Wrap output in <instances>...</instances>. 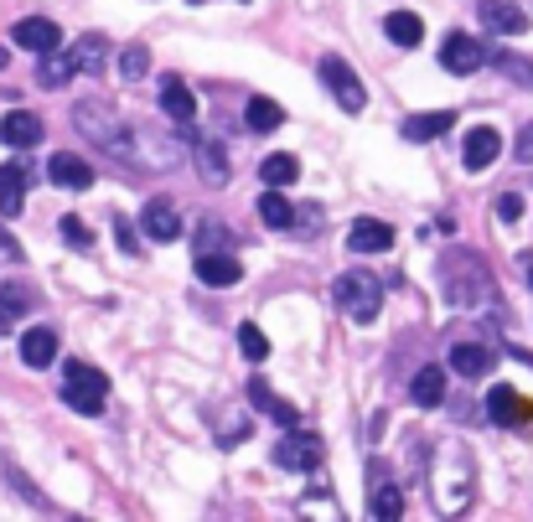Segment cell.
I'll use <instances>...</instances> for the list:
<instances>
[{
  "label": "cell",
  "mask_w": 533,
  "mask_h": 522,
  "mask_svg": "<svg viewBox=\"0 0 533 522\" xmlns=\"http://www.w3.org/2000/svg\"><path fill=\"white\" fill-rule=\"evenodd\" d=\"M409 398H414L420 409H440V404H446V367H440V362L420 367L414 383H409Z\"/></svg>",
  "instance_id": "obj_17"
},
{
  "label": "cell",
  "mask_w": 533,
  "mask_h": 522,
  "mask_svg": "<svg viewBox=\"0 0 533 522\" xmlns=\"http://www.w3.org/2000/svg\"><path fill=\"white\" fill-rule=\"evenodd\" d=\"M68 57H73L78 73H104V68H109V42H104L99 32H88V37H78V42L68 47Z\"/></svg>",
  "instance_id": "obj_23"
},
{
  "label": "cell",
  "mask_w": 533,
  "mask_h": 522,
  "mask_svg": "<svg viewBox=\"0 0 533 522\" xmlns=\"http://www.w3.org/2000/svg\"><path fill=\"white\" fill-rule=\"evenodd\" d=\"M440 290H446L451 305H492L497 300L492 269L471 249H451L446 259H440Z\"/></svg>",
  "instance_id": "obj_1"
},
{
  "label": "cell",
  "mask_w": 533,
  "mask_h": 522,
  "mask_svg": "<svg viewBox=\"0 0 533 522\" xmlns=\"http://www.w3.org/2000/svg\"><path fill=\"white\" fill-rule=\"evenodd\" d=\"M63 404L73 409V414H104V404H109V378L99 373L94 362H68V373H63Z\"/></svg>",
  "instance_id": "obj_4"
},
{
  "label": "cell",
  "mask_w": 533,
  "mask_h": 522,
  "mask_svg": "<svg viewBox=\"0 0 533 522\" xmlns=\"http://www.w3.org/2000/svg\"><path fill=\"white\" fill-rule=\"evenodd\" d=\"M239 6H249V0H239Z\"/></svg>",
  "instance_id": "obj_45"
},
{
  "label": "cell",
  "mask_w": 533,
  "mask_h": 522,
  "mask_svg": "<svg viewBox=\"0 0 533 522\" xmlns=\"http://www.w3.org/2000/svg\"><path fill=\"white\" fill-rule=\"evenodd\" d=\"M446 130H456V114H451V109H430V114H409V119H404V140H414V145L440 140Z\"/></svg>",
  "instance_id": "obj_19"
},
{
  "label": "cell",
  "mask_w": 533,
  "mask_h": 522,
  "mask_svg": "<svg viewBox=\"0 0 533 522\" xmlns=\"http://www.w3.org/2000/svg\"><path fill=\"white\" fill-rule=\"evenodd\" d=\"M440 63H446V73H477L482 63H487V52H482V42L471 37V32H451L446 42H440Z\"/></svg>",
  "instance_id": "obj_8"
},
{
  "label": "cell",
  "mask_w": 533,
  "mask_h": 522,
  "mask_svg": "<svg viewBox=\"0 0 533 522\" xmlns=\"http://www.w3.org/2000/svg\"><path fill=\"white\" fill-rule=\"evenodd\" d=\"M497 150H502V135L492 125H477V130L466 135V145H461V166L466 171H487L497 161Z\"/></svg>",
  "instance_id": "obj_14"
},
{
  "label": "cell",
  "mask_w": 533,
  "mask_h": 522,
  "mask_svg": "<svg viewBox=\"0 0 533 522\" xmlns=\"http://www.w3.org/2000/svg\"><path fill=\"white\" fill-rule=\"evenodd\" d=\"M497 218H502V223H518V218H523V197L502 192V197H497Z\"/></svg>",
  "instance_id": "obj_37"
},
{
  "label": "cell",
  "mask_w": 533,
  "mask_h": 522,
  "mask_svg": "<svg viewBox=\"0 0 533 522\" xmlns=\"http://www.w3.org/2000/svg\"><path fill=\"white\" fill-rule=\"evenodd\" d=\"M0 140H6L11 150H32L42 140V119L26 114V109H11L6 119H0Z\"/></svg>",
  "instance_id": "obj_18"
},
{
  "label": "cell",
  "mask_w": 533,
  "mask_h": 522,
  "mask_svg": "<svg viewBox=\"0 0 533 522\" xmlns=\"http://www.w3.org/2000/svg\"><path fill=\"white\" fill-rule=\"evenodd\" d=\"M523 274H528V290H533V259H528V264H523Z\"/></svg>",
  "instance_id": "obj_43"
},
{
  "label": "cell",
  "mask_w": 533,
  "mask_h": 522,
  "mask_svg": "<svg viewBox=\"0 0 533 522\" xmlns=\"http://www.w3.org/2000/svg\"><path fill=\"white\" fill-rule=\"evenodd\" d=\"M192 6H202V0H192Z\"/></svg>",
  "instance_id": "obj_46"
},
{
  "label": "cell",
  "mask_w": 533,
  "mask_h": 522,
  "mask_svg": "<svg viewBox=\"0 0 533 522\" xmlns=\"http://www.w3.org/2000/svg\"><path fill=\"white\" fill-rule=\"evenodd\" d=\"M6 331H11V316H6V311H0V336H6Z\"/></svg>",
  "instance_id": "obj_42"
},
{
  "label": "cell",
  "mask_w": 533,
  "mask_h": 522,
  "mask_svg": "<svg viewBox=\"0 0 533 522\" xmlns=\"http://www.w3.org/2000/svg\"><path fill=\"white\" fill-rule=\"evenodd\" d=\"M0 68H6V47H0Z\"/></svg>",
  "instance_id": "obj_44"
},
{
  "label": "cell",
  "mask_w": 533,
  "mask_h": 522,
  "mask_svg": "<svg viewBox=\"0 0 533 522\" xmlns=\"http://www.w3.org/2000/svg\"><path fill=\"white\" fill-rule=\"evenodd\" d=\"M285 125V109L275 104V99H249V130L254 135H270V130H280Z\"/></svg>",
  "instance_id": "obj_30"
},
{
  "label": "cell",
  "mask_w": 533,
  "mask_h": 522,
  "mask_svg": "<svg viewBox=\"0 0 533 522\" xmlns=\"http://www.w3.org/2000/svg\"><path fill=\"white\" fill-rule=\"evenodd\" d=\"M68 78H78V68H73V57H68V52H57V47H52V52H42V68H37V83H42V88H63Z\"/></svg>",
  "instance_id": "obj_28"
},
{
  "label": "cell",
  "mask_w": 533,
  "mask_h": 522,
  "mask_svg": "<svg viewBox=\"0 0 533 522\" xmlns=\"http://www.w3.org/2000/svg\"><path fill=\"white\" fill-rule=\"evenodd\" d=\"M337 305H342V316L347 321H358V326H373L378 311H383V280L368 269H347L337 274Z\"/></svg>",
  "instance_id": "obj_3"
},
{
  "label": "cell",
  "mask_w": 533,
  "mask_h": 522,
  "mask_svg": "<svg viewBox=\"0 0 533 522\" xmlns=\"http://www.w3.org/2000/svg\"><path fill=\"white\" fill-rule=\"evenodd\" d=\"M0 300H6V311H32L37 305V295L26 285H0Z\"/></svg>",
  "instance_id": "obj_36"
},
{
  "label": "cell",
  "mask_w": 533,
  "mask_h": 522,
  "mask_svg": "<svg viewBox=\"0 0 533 522\" xmlns=\"http://www.w3.org/2000/svg\"><path fill=\"white\" fill-rule=\"evenodd\" d=\"M239 347H244V357H249V362H264V357H270V342H264V331H259L254 321H244V326H239Z\"/></svg>",
  "instance_id": "obj_34"
},
{
  "label": "cell",
  "mask_w": 533,
  "mask_h": 522,
  "mask_svg": "<svg viewBox=\"0 0 533 522\" xmlns=\"http://www.w3.org/2000/svg\"><path fill=\"white\" fill-rule=\"evenodd\" d=\"M161 109L176 119V125H192V119H197V99H192V88H187L182 78H166V83H161Z\"/></svg>",
  "instance_id": "obj_25"
},
{
  "label": "cell",
  "mask_w": 533,
  "mask_h": 522,
  "mask_svg": "<svg viewBox=\"0 0 533 522\" xmlns=\"http://www.w3.org/2000/svg\"><path fill=\"white\" fill-rule=\"evenodd\" d=\"M487 419L492 424H502V429H518V424H528L533 419V404L518 393V388H508V383H497L492 393H487Z\"/></svg>",
  "instance_id": "obj_7"
},
{
  "label": "cell",
  "mask_w": 533,
  "mask_h": 522,
  "mask_svg": "<svg viewBox=\"0 0 533 522\" xmlns=\"http://www.w3.org/2000/svg\"><path fill=\"white\" fill-rule=\"evenodd\" d=\"M0 264H21V243L6 228H0Z\"/></svg>",
  "instance_id": "obj_40"
},
{
  "label": "cell",
  "mask_w": 533,
  "mask_h": 522,
  "mask_svg": "<svg viewBox=\"0 0 533 522\" xmlns=\"http://www.w3.org/2000/svg\"><path fill=\"white\" fill-rule=\"evenodd\" d=\"M275 466H280V471H316V466H321V440H316V435H301V429L290 424V435L275 445Z\"/></svg>",
  "instance_id": "obj_6"
},
{
  "label": "cell",
  "mask_w": 533,
  "mask_h": 522,
  "mask_svg": "<svg viewBox=\"0 0 533 522\" xmlns=\"http://www.w3.org/2000/svg\"><path fill=\"white\" fill-rule=\"evenodd\" d=\"M11 42L21 47V52H52L57 42H63V32H57V21H47V16H21L16 26H11Z\"/></svg>",
  "instance_id": "obj_10"
},
{
  "label": "cell",
  "mask_w": 533,
  "mask_h": 522,
  "mask_svg": "<svg viewBox=\"0 0 533 522\" xmlns=\"http://www.w3.org/2000/svg\"><path fill=\"white\" fill-rule=\"evenodd\" d=\"M47 176H52V187H73V192L94 187V166L78 161V156H52V161H47Z\"/></svg>",
  "instance_id": "obj_22"
},
{
  "label": "cell",
  "mask_w": 533,
  "mask_h": 522,
  "mask_svg": "<svg viewBox=\"0 0 533 522\" xmlns=\"http://www.w3.org/2000/svg\"><path fill=\"white\" fill-rule=\"evenodd\" d=\"M383 32H389V42H394V47H404V52H409V47H420L425 21L414 16V11H394L389 21H383Z\"/></svg>",
  "instance_id": "obj_27"
},
{
  "label": "cell",
  "mask_w": 533,
  "mask_h": 522,
  "mask_svg": "<svg viewBox=\"0 0 533 522\" xmlns=\"http://www.w3.org/2000/svg\"><path fill=\"white\" fill-rule=\"evenodd\" d=\"M140 233L156 238V243H176V238H182V218H176V207H166V202H145Z\"/></svg>",
  "instance_id": "obj_16"
},
{
  "label": "cell",
  "mask_w": 533,
  "mask_h": 522,
  "mask_svg": "<svg viewBox=\"0 0 533 522\" xmlns=\"http://www.w3.org/2000/svg\"><path fill=\"white\" fill-rule=\"evenodd\" d=\"M259 218L270 223V228H290L295 223V207H290V197H280V187H270L259 197Z\"/></svg>",
  "instance_id": "obj_31"
},
{
  "label": "cell",
  "mask_w": 533,
  "mask_h": 522,
  "mask_svg": "<svg viewBox=\"0 0 533 522\" xmlns=\"http://www.w3.org/2000/svg\"><path fill=\"white\" fill-rule=\"evenodd\" d=\"M451 367H456L461 378H482V373H492V367H497V357L482 342H461V347H451Z\"/></svg>",
  "instance_id": "obj_24"
},
{
  "label": "cell",
  "mask_w": 533,
  "mask_h": 522,
  "mask_svg": "<svg viewBox=\"0 0 533 522\" xmlns=\"http://www.w3.org/2000/svg\"><path fill=\"white\" fill-rule=\"evenodd\" d=\"M73 125L88 135V145H99V150H109V156H120V161H135V130L114 109H104L99 99H83L73 109Z\"/></svg>",
  "instance_id": "obj_2"
},
{
  "label": "cell",
  "mask_w": 533,
  "mask_h": 522,
  "mask_svg": "<svg viewBox=\"0 0 533 522\" xmlns=\"http://www.w3.org/2000/svg\"><path fill=\"white\" fill-rule=\"evenodd\" d=\"M316 73H321V83L332 88V99H337L347 114H363V109H368V88H363V78L352 73V68L342 63L337 52H327V57H321V68H316Z\"/></svg>",
  "instance_id": "obj_5"
},
{
  "label": "cell",
  "mask_w": 533,
  "mask_h": 522,
  "mask_svg": "<svg viewBox=\"0 0 533 522\" xmlns=\"http://www.w3.org/2000/svg\"><path fill=\"white\" fill-rule=\"evenodd\" d=\"M145 73H151V52H145L140 42L125 47V52H120V78H125V83H140Z\"/></svg>",
  "instance_id": "obj_32"
},
{
  "label": "cell",
  "mask_w": 533,
  "mask_h": 522,
  "mask_svg": "<svg viewBox=\"0 0 533 522\" xmlns=\"http://www.w3.org/2000/svg\"><path fill=\"white\" fill-rule=\"evenodd\" d=\"M114 233H120V249H125V254H140V238H135V228H130L125 218H114Z\"/></svg>",
  "instance_id": "obj_39"
},
{
  "label": "cell",
  "mask_w": 533,
  "mask_h": 522,
  "mask_svg": "<svg viewBox=\"0 0 533 522\" xmlns=\"http://www.w3.org/2000/svg\"><path fill=\"white\" fill-rule=\"evenodd\" d=\"M295 176H301V161H295V156H264L259 161V181H264V187H290Z\"/></svg>",
  "instance_id": "obj_29"
},
{
  "label": "cell",
  "mask_w": 533,
  "mask_h": 522,
  "mask_svg": "<svg viewBox=\"0 0 533 522\" xmlns=\"http://www.w3.org/2000/svg\"><path fill=\"white\" fill-rule=\"evenodd\" d=\"M228 243V228L223 223H202L197 228V254H213V249H223Z\"/></svg>",
  "instance_id": "obj_35"
},
{
  "label": "cell",
  "mask_w": 533,
  "mask_h": 522,
  "mask_svg": "<svg viewBox=\"0 0 533 522\" xmlns=\"http://www.w3.org/2000/svg\"><path fill=\"white\" fill-rule=\"evenodd\" d=\"M518 161H523V166H533V119H528L523 135H518Z\"/></svg>",
  "instance_id": "obj_41"
},
{
  "label": "cell",
  "mask_w": 533,
  "mask_h": 522,
  "mask_svg": "<svg viewBox=\"0 0 533 522\" xmlns=\"http://www.w3.org/2000/svg\"><path fill=\"white\" fill-rule=\"evenodd\" d=\"M21 362L37 367V373H42V367H52L57 362V331L52 326H32V331H26L21 336Z\"/></svg>",
  "instance_id": "obj_20"
},
{
  "label": "cell",
  "mask_w": 533,
  "mask_h": 522,
  "mask_svg": "<svg viewBox=\"0 0 533 522\" xmlns=\"http://www.w3.org/2000/svg\"><path fill=\"white\" fill-rule=\"evenodd\" d=\"M477 16H482L487 32H497V37H523L528 32V11L513 6V0H477Z\"/></svg>",
  "instance_id": "obj_9"
},
{
  "label": "cell",
  "mask_w": 533,
  "mask_h": 522,
  "mask_svg": "<svg viewBox=\"0 0 533 522\" xmlns=\"http://www.w3.org/2000/svg\"><path fill=\"white\" fill-rule=\"evenodd\" d=\"M192 161H197V171H202L207 187H223V181L233 176V171H228V150H223L218 140H197V145H192Z\"/></svg>",
  "instance_id": "obj_21"
},
{
  "label": "cell",
  "mask_w": 533,
  "mask_h": 522,
  "mask_svg": "<svg viewBox=\"0 0 533 522\" xmlns=\"http://www.w3.org/2000/svg\"><path fill=\"white\" fill-rule=\"evenodd\" d=\"M26 192H32V166H26V161H6V166H0V212L16 218V212L26 207Z\"/></svg>",
  "instance_id": "obj_11"
},
{
  "label": "cell",
  "mask_w": 533,
  "mask_h": 522,
  "mask_svg": "<svg viewBox=\"0 0 533 522\" xmlns=\"http://www.w3.org/2000/svg\"><path fill=\"white\" fill-rule=\"evenodd\" d=\"M347 249L352 254H389L394 249V228L383 218H358L347 228Z\"/></svg>",
  "instance_id": "obj_12"
},
{
  "label": "cell",
  "mask_w": 533,
  "mask_h": 522,
  "mask_svg": "<svg viewBox=\"0 0 533 522\" xmlns=\"http://www.w3.org/2000/svg\"><path fill=\"white\" fill-rule=\"evenodd\" d=\"M57 233H63V243H68V249H78V254L94 249V233H88L83 218H63V223H57Z\"/></svg>",
  "instance_id": "obj_33"
},
{
  "label": "cell",
  "mask_w": 533,
  "mask_h": 522,
  "mask_svg": "<svg viewBox=\"0 0 533 522\" xmlns=\"http://www.w3.org/2000/svg\"><path fill=\"white\" fill-rule=\"evenodd\" d=\"M197 280L202 285H213V290H228V285H239L244 280V269H239V259L233 254H197Z\"/></svg>",
  "instance_id": "obj_15"
},
{
  "label": "cell",
  "mask_w": 533,
  "mask_h": 522,
  "mask_svg": "<svg viewBox=\"0 0 533 522\" xmlns=\"http://www.w3.org/2000/svg\"><path fill=\"white\" fill-rule=\"evenodd\" d=\"M502 68H508V78L513 83H523V88H533V63H518V57H497Z\"/></svg>",
  "instance_id": "obj_38"
},
{
  "label": "cell",
  "mask_w": 533,
  "mask_h": 522,
  "mask_svg": "<svg viewBox=\"0 0 533 522\" xmlns=\"http://www.w3.org/2000/svg\"><path fill=\"white\" fill-rule=\"evenodd\" d=\"M249 398H254V404H259L264 414H270L275 424H285V429H290V424H301V409L285 404L280 393H270V383H264V378H254V383H249Z\"/></svg>",
  "instance_id": "obj_26"
},
{
  "label": "cell",
  "mask_w": 533,
  "mask_h": 522,
  "mask_svg": "<svg viewBox=\"0 0 533 522\" xmlns=\"http://www.w3.org/2000/svg\"><path fill=\"white\" fill-rule=\"evenodd\" d=\"M368 512H373L378 522H399V517H404V491H399V481L383 471V466H373V497H368Z\"/></svg>",
  "instance_id": "obj_13"
}]
</instances>
